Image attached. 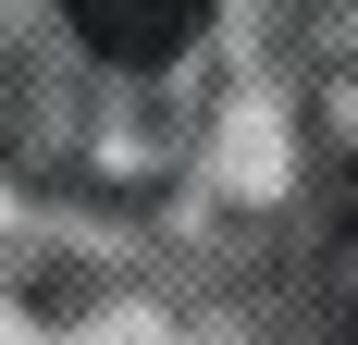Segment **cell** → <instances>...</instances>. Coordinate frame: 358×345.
<instances>
[{
	"mask_svg": "<svg viewBox=\"0 0 358 345\" xmlns=\"http://www.w3.org/2000/svg\"><path fill=\"white\" fill-rule=\"evenodd\" d=\"M62 25L87 37L99 62H124V74H161L185 37L210 25V0H62Z\"/></svg>",
	"mask_w": 358,
	"mask_h": 345,
	"instance_id": "1",
	"label": "cell"
},
{
	"mask_svg": "<svg viewBox=\"0 0 358 345\" xmlns=\"http://www.w3.org/2000/svg\"><path fill=\"white\" fill-rule=\"evenodd\" d=\"M346 222H358V185H346Z\"/></svg>",
	"mask_w": 358,
	"mask_h": 345,
	"instance_id": "2",
	"label": "cell"
}]
</instances>
